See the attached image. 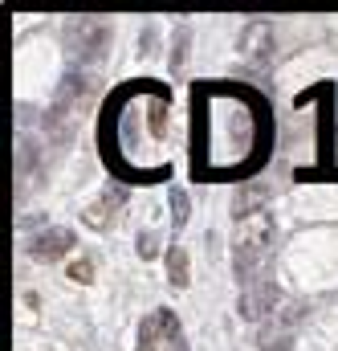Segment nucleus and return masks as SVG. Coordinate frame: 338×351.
<instances>
[{"instance_id":"f257e3e1","label":"nucleus","mask_w":338,"mask_h":351,"mask_svg":"<svg viewBox=\"0 0 338 351\" xmlns=\"http://www.w3.org/2000/svg\"><path fill=\"white\" fill-rule=\"evenodd\" d=\"M273 245H277V221H273L265 208L253 213L249 221H237V233H233V269H237L241 286L261 282L257 269H261V262L269 258Z\"/></svg>"},{"instance_id":"f03ea898","label":"nucleus","mask_w":338,"mask_h":351,"mask_svg":"<svg viewBox=\"0 0 338 351\" xmlns=\"http://www.w3.org/2000/svg\"><path fill=\"white\" fill-rule=\"evenodd\" d=\"M94 98V82L82 78V74H70L57 94H53V106H49V114H45V131L53 135V139H70L74 131H78V123H82V110L86 102Z\"/></svg>"},{"instance_id":"7ed1b4c3","label":"nucleus","mask_w":338,"mask_h":351,"mask_svg":"<svg viewBox=\"0 0 338 351\" xmlns=\"http://www.w3.org/2000/svg\"><path fill=\"white\" fill-rule=\"evenodd\" d=\"M66 45L78 62H98L110 45V21L106 16H74L66 25Z\"/></svg>"},{"instance_id":"20e7f679","label":"nucleus","mask_w":338,"mask_h":351,"mask_svg":"<svg viewBox=\"0 0 338 351\" xmlns=\"http://www.w3.org/2000/svg\"><path fill=\"white\" fill-rule=\"evenodd\" d=\"M273 49H277V33H273L269 21H253V25H245L241 37H237V53H241L253 70H265V66H269Z\"/></svg>"},{"instance_id":"39448f33","label":"nucleus","mask_w":338,"mask_h":351,"mask_svg":"<svg viewBox=\"0 0 338 351\" xmlns=\"http://www.w3.org/2000/svg\"><path fill=\"white\" fill-rule=\"evenodd\" d=\"M277 306H281V290H277V282L261 278V282H253V286H245V290H241L237 315H241L245 323H265Z\"/></svg>"},{"instance_id":"423d86ee","label":"nucleus","mask_w":338,"mask_h":351,"mask_svg":"<svg viewBox=\"0 0 338 351\" xmlns=\"http://www.w3.org/2000/svg\"><path fill=\"white\" fill-rule=\"evenodd\" d=\"M159 348L183 351V331H179V323H175V315L168 306L155 311L151 319H143V327H139V351H159Z\"/></svg>"},{"instance_id":"0eeeda50","label":"nucleus","mask_w":338,"mask_h":351,"mask_svg":"<svg viewBox=\"0 0 338 351\" xmlns=\"http://www.w3.org/2000/svg\"><path fill=\"white\" fill-rule=\"evenodd\" d=\"M70 245H74V233L62 229V225H53V229H45V233H37V237L29 241V258H37V262H57V258L70 254Z\"/></svg>"},{"instance_id":"6e6552de","label":"nucleus","mask_w":338,"mask_h":351,"mask_svg":"<svg viewBox=\"0 0 338 351\" xmlns=\"http://www.w3.org/2000/svg\"><path fill=\"white\" fill-rule=\"evenodd\" d=\"M302 315H306V306L302 302H281L269 319H265V327H261V348H269V343H277V339H285V331L289 327H298L302 323Z\"/></svg>"},{"instance_id":"1a4fd4ad","label":"nucleus","mask_w":338,"mask_h":351,"mask_svg":"<svg viewBox=\"0 0 338 351\" xmlns=\"http://www.w3.org/2000/svg\"><path fill=\"white\" fill-rule=\"evenodd\" d=\"M122 200H127L122 188H106V192L86 208V225H90V229H106V225H110V208H118Z\"/></svg>"},{"instance_id":"9d476101","label":"nucleus","mask_w":338,"mask_h":351,"mask_svg":"<svg viewBox=\"0 0 338 351\" xmlns=\"http://www.w3.org/2000/svg\"><path fill=\"white\" fill-rule=\"evenodd\" d=\"M265 200H269V184H245V188H237V196H233L237 221H249L253 213H261Z\"/></svg>"},{"instance_id":"9b49d317","label":"nucleus","mask_w":338,"mask_h":351,"mask_svg":"<svg viewBox=\"0 0 338 351\" xmlns=\"http://www.w3.org/2000/svg\"><path fill=\"white\" fill-rule=\"evenodd\" d=\"M168 282L171 286H179V290L187 286V254H183L179 245H171L168 250Z\"/></svg>"},{"instance_id":"f8f14e48","label":"nucleus","mask_w":338,"mask_h":351,"mask_svg":"<svg viewBox=\"0 0 338 351\" xmlns=\"http://www.w3.org/2000/svg\"><path fill=\"white\" fill-rule=\"evenodd\" d=\"M192 221V200H187V192L183 188H171V225L175 229H183Z\"/></svg>"},{"instance_id":"ddd939ff","label":"nucleus","mask_w":338,"mask_h":351,"mask_svg":"<svg viewBox=\"0 0 338 351\" xmlns=\"http://www.w3.org/2000/svg\"><path fill=\"white\" fill-rule=\"evenodd\" d=\"M187 41H192V29L179 25V29H175V45H171V70H175V74H179L183 62H187Z\"/></svg>"},{"instance_id":"4468645a","label":"nucleus","mask_w":338,"mask_h":351,"mask_svg":"<svg viewBox=\"0 0 338 351\" xmlns=\"http://www.w3.org/2000/svg\"><path fill=\"white\" fill-rule=\"evenodd\" d=\"M139 258H143V262L159 258V237H155V233H139Z\"/></svg>"},{"instance_id":"2eb2a0df","label":"nucleus","mask_w":338,"mask_h":351,"mask_svg":"<svg viewBox=\"0 0 338 351\" xmlns=\"http://www.w3.org/2000/svg\"><path fill=\"white\" fill-rule=\"evenodd\" d=\"M70 278H74V282H94V262H90V258H82V262H74L70 265Z\"/></svg>"},{"instance_id":"dca6fc26","label":"nucleus","mask_w":338,"mask_h":351,"mask_svg":"<svg viewBox=\"0 0 338 351\" xmlns=\"http://www.w3.org/2000/svg\"><path fill=\"white\" fill-rule=\"evenodd\" d=\"M139 41H143V49H139V53H155V41H159V29H155V25H147Z\"/></svg>"},{"instance_id":"f3484780","label":"nucleus","mask_w":338,"mask_h":351,"mask_svg":"<svg viewBox=\"0 0 338 351\" xmlns=\"http://www.w3.org/2000/svg\"><path fill=\"white\" fill-rule=\"evenodd\" d=\"M261 351H289V339H277V343H269V348H261Z\"/></svg>"}]
</instances>
